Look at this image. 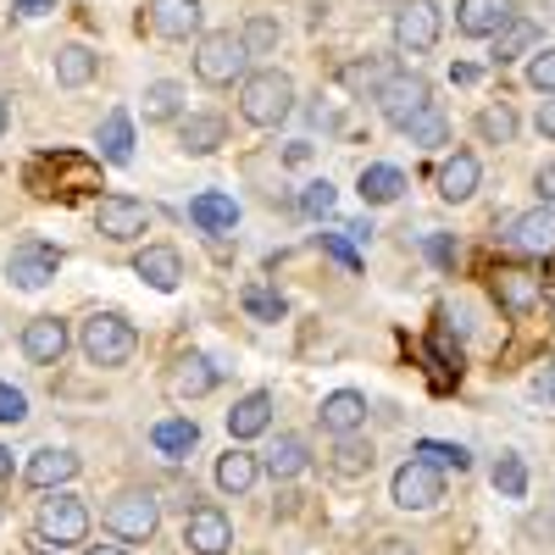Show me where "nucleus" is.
I'll use <instances>...</instances> for the list:
<instances>
[{"label": "nucleus", "mask_w": 555, "mask_h": 555, "mask_svg": "<svg viewBox=\"0 0 555 555\" xmlns=\"http://www.w3.org/2000/svg\"><path fill=\"white\" fill-rule=\"evenodd\" d=\"M295 112V83L284 73H250L240 89V117L256 128H278Z\"/></svg>", "instance_id": "obj_1"}, {"label": "nucleus", "mask_w": 555, "mask_h": 555, "mask_svg": "<svg viewBox=\"0 0 555 555\" xmlns=\"http://www.w3.org/2000/svg\"><path fill=\"white\" fill-rule=\"evenodd\" d=\"M378 112L389 128H416L428 112H434V83L423 73H389V83L378 89Z\"/></svg>", "instance_id": "obj_2"}, {"label": "nucleus", "mask_w": 555, "mask_h": 555, "mask_svg": "<svg viewBox=\"0 0 555 555\" xmlns=\"http://www.w3.org/2000/svg\"><path fill=\"white\" fill-rule=\"evenodd\" d=\"M78 345H83L89 366H122V361L133 356L139 334H133V322H128V317H117V311H95V317L83 322Z\"/></svg>", "instance_id": "obj_3"}, {"label": "nucleus", "mask_w": 555, "mask_h": 555, "mask_svg": "<svg viewBox=\"0 0 555 555\" xmlns=\"http://www.w3.org/2000/svg\"><path fill=\"white\" fill-rule=\"evenodd\" d=\"M245 62H250V51H245L240 34H206L201 51H195V78L222 89V83L245 78Z\"/></svg>", "instance_id": "obj_4"}, {"label": "nucleus", "mask_w": 555, "mask_h": 555, "mask_svg": "<svg viewBox=\"0 0 555 555\" xmlns=\"http://www.w3.org/2000/svg\"><path fill=\"white\" fill-rule=\"evenodd\" d=\"M156 522H162V505H156V494H145V489H122V494L106 505V528H112L117 539H128V544H145V539L156 533Z\"/></svg>", "instance_id": "obj_5"}, {"label": "nucleus", "mask_w": 555, "mask_h": 555, "mask_svg": "<svg viewBox=\"0 0 555 555\" xmlns=\"http://www.w3.org/2000/svg\"><path fill=\"white\" fill-rule=\"evenodd\" d=\"M444 500V478L439 467H428V461H405V467L395 473V505L400 512H434V505Z\"/></svg>", "instance_id": "obj_6"}, {"label": "nucleus", "mask_w": 555, "mask_h": 555, "mask_svg": "<svg viewBox=\"0 0 555 555\" xmlns=\"http://www.w3.org/2000/svg\"><path fill=\"white\" fill-rule=\"evenodd\" d=\"M489 278H494V300H500L505 317H533L539 311V300H544V278L539 272H528V267H494Z\"/></svg>", "instance_id": "obj_7"}, {"label": "nucleus", "mask_w": 555, "mask_h": 555, "mask_svg": "<svg viewBox=\"0 0 555 555\" xmlns=\"http://www.w3.org/2000/svg\"><path fill=\"white\" fill-rule=\"evenodd\" d=\"M395 44L400 51H434L439 44V7L434 0H405V7L395 12Z\"/></svg>", "instance_id": "obj_8"}, {"label": "nucleus", "mask_w": 555, "mask_h": 555, "mask_svg": "<svg viewBox=\"0 0 555 555\" xmlns=\"http://www.w3.org/2000/svg\"><path fill=\"white\" fill-rule=\"evenodd\" d=\"M56 272H62V250L39 245V240H23V245L12 250V261H7V278H12L17 289H44Z\"/></svg>", "instance_id": "obj_9"}, {"label": "nucleus", "mask_w": 555, "mask_h": 555, "mask_svg": "<svg viewBox=\"0 0 555 555\" xmlns=\"http://www.w3.org/2000/svg\"><path fill=\"white\" fill-rule=\"evenodd\" d=\"M145 28L156 39H195L201 34V0H145Z\"/></svg>", "instance_id": "obj_10"}, {"label": "nucleus", "mask_w": 555, "mask_h": 555, "mask_svg": "<svg viewBox=\"0 0 555 555\" xmlns=\"http://www.w3.org/2000/svg\"><path fill=\"white\" fill-rule=\"evenodd\" d=\"M39 533L51 539V544H78V539L89 533V512H83V500H73V494L44 500V505H39Z\"/></svg>", "instance_id": "obj_11"}, {"label": "nucleus", "mask_w": 555, "mask_h": 555, "mask_svg": "<svg viewBox=\"0 0 555 555\" xmlns=\"http://www.w3.org/2000/svg\"><path fill=\"white\" fill-rule=\"evenodd\" d=\"M95 228H101L106 240H117V245L122 240H139L151 228V206L145 201H128V195H106L101 211H95Z\"/></svg>", "instance_id": "obj_12"}, {"label": "nucleus", "mask_w": 555, "mask_h": 555, "mask_svg": "<svg viewBox=\"0 0 555 555\" xmlns=\"http://www.w3.org/2000/svg\"><path fill=\"white\" fill-rule=\"evenodd\" d=\"M217 389V366L206 361V356H178L172 366H167V395L172 400H201V395H211Z\"/></svg>", "instance_id": "obj_13"}, {"label": "nucleus", "mask_w": 555, "mask_h": 555, "mask_svg": "<svg viewBox=\"0 0 555 555\" xmlns=\"http://www.w3.org/2000/svg\"><path fill=\"white\" fill-rule=\"evenodd\" d=\"M505 23H512V0H461L455 7V28L467 39H494Z\"/></svg>", "instance_id": "obj_14"}, {"label": "nucleus", "mask_w": 555, "mask_h": 555, "mask_svg": "<svg viewBox=\"0 0 555 555\" xmlns=\"http://www.w3.org/2000/svg\"><path fill=\"white\" fill-rule=\"evenodd\" d=\"M67 350V322L62 317H34L28 328H23V356L39 361V366H56Z\"/></svg>", "instance_id": "obj_15"}, {"label": "nucleus", "mask_w": 555, "mask_h": 555, "mask_svg": "<svg viewBox=\"0 0 555 555\" xmlns=\"http://www.w3.org/2000/svg\"><path fill=\"white\" fill-rule=\"evenodd\" d=\"M133 272L145 278L151 289H178L183 284V256L172 245H145V250L133 256Z\"/></svg>", "instance_id": "obj_16"}, {"label": "nucleus", "mask_w": 555, "mask_h": 555, "mask_svg": "<svg viewBox=\"0 0 555 555\" xmlns=\"http://www.w3.org/2000/svg\"><path fill=\"white\" fill-rule=\"evenodd\" d=\"M183 539H190L195 555H222L228 544H234V528H228L222 512H211V505H201V512H190V528H183Z\"/></svg>", "instance_id": "obj_17"}, {"label": "nucleus", "mask_w": 555, "mask_h": 555, "mask_svg": "<svg viewBox=\"0 0 555 555\" xmlns=\"http://www.w3.org/2000/svg\"><path fill=\"white\" fill-rule=\"evenodd\" d=\"M512 240L528 250V256H555V206H533L512 222Z\"/></svg>", "instance_id": "obj_18"}, {"label": "nucleus", "mask_w": 555, "mask_h": 555, "mask_svg": "<svg viewBox=\"0 0 555 555\" xmlns=\"http://www.w3.org/2000/svg\"><path fill=\"white\" fill-rule=\"evenodd\" d=\"M190 222H195V228H206V234H228V228L240 222V206H234V195L206 190V195H195V201H190Z\"/></svg>", "instance_id": "obj_19"}, {"label": "nucleus", "mask_w": 555, "mask_h": 555, "mask_svg": "<svg viewBox=\"0 0 555 555\" xmlns=\"http://www.w3.org/2000/svg\"><path fill=\"white\" fill-rule=\"evenodd\" d=\"M317 416H322V428H328V434H339V439H345V434H356V428L366 423V400H361L356 389H339V395L322 400V411H317Z\"/></svg>", "instance_id": "obj_20"}, {"label": "nucleus", "mask_w": 555, "mask_h": 555, "mask_svg": "<svg viewBox=\"0 0 555 555\" xmlns=\"http://www.w3.org/2000/svg\"><path fill=\"white\" fill-rule=\"evenodd\" d=\"M267 423H272V395L267 389L245 395L234 411H228V434L234 439H256V434H267Z\"/></svg>", "instance_id": "obj_21"}, {"label": "nucleus", "mask_w": 555, "mask_h": 555, "mask_svg": "<svg viewBox=\"0 0 555 555\" xmlns=\"http://www.w3.org/2000/svg\"><path fill=\"white\" fill-rule=\"evenodd\" d=\"M67 478H78V455L73 450H39L28 461V483L34 489H62Z\"/></svg>", "instance_id": "obj_22"}, {"label": "nucleus", "mask_w": 555, "mask_h": 555, "mask_svg": "<svg viewBox=\"0 0 555 555\" xmlns=\"http://www.w3.org/2000/svg\"><path fill=\"white\" fill-rule=\"evenodd\" d=\"M478 178H483V167H478V156H450L444 167H439V195L444 201H467L473 190H478Z\"/></svg>", "instance_id": "obj_23"}, {"label": "nucleus", "mask_w": 555, "mask_h": 555, "mask_svg": "<svg viewBox=\"0 0 555 555\" xmlns=\"http://www.w3.org/2000/svg\"><path fill=\"white\" fill-rule=\"evenodd\" d=\"M405 195V172L400 167H361V201L366 206H389V201H400Z\"/></svg>", "instance_id": "obj_24"}, {"label": "nucleus", "mask_w": 555, "mask_h": 555, "mask_svg": "<svg viewBox=\"0 0 555 555\" xmlns=\"http://www.w3.org/2000/svg\"><path fill=\"white\" fill-rule=\"evenodd\" d=\"M195 439H201V428L190 423V416H167V423L151 428V444H156L162 455H172V461H178V455H190Z\"/></svg>", "instance_id": "obj_25"}, {"label": "nucleus", "mask_w": 555, "mask_h": 555, "mask_svg": "<svg viewBox=\"0 0 555 555\" xmlns=\"http://www.w3.org/2000/svg\"><path fill=\"white\" fill-rule=\"evenodd\" d=\"M95 67H101V56L89 51V44H62V51H56V78L67 89H83L89 78H95Z\"/></svg>", "instance_id": "obj_26"}, {"label": "nucleus", "mask_w": 555, "mask_h": 555, "mask_svg": "<svg viewBox=\"0 0 555 555\" xmlns=\"http://www.w3.org/2000/svg\"><path fill=\"white\" fill-rule=\"evenodd\" d=\"M539 44V28L533 23H522V17H512L500 34H494V67H505V62H517V56H528Z\"/></svg>", "instance_id": "obj_27"}, {"label": "nucleus", "mask_w": 555, "mask_h": 555, "mask_svg": "<svg viewBox=\"0 0 555 555\" xmlns=\"http://www.w3.org/2000/svg\"><path fill=\"white\" fill-rule=\"evenodd\" d=\"M222 133H228L222 117H183V128H178V139H183V151H190V156H211L222 145Z\"/></svg>", "instance_id": "obj_28"}, {"label": "nucleus", "mask_w": 555, "mask_h": 555, "mask_svg": "<svg viewBox=\"0 0 555 555\" xmlns=\"http://www.w3.org/2000/svg\"><path fill=\"white\" fill-rule=\"evenodd\" d=\"M101 156H106L112 167L133 162V122H128V112H112V117L101 122Z\"/></svg>", "instance_id": "obj_29"}, {"label": "nucleus", "mask_w": 555, "mask_h": 555, "mask_svg": "<svg viewBox=\"0 0 555 555\" xmlns=\"http://www.w3.org/2000/svg\"><path fill=\"white\" fill-rule=\"evenodd\" d=\"M256 473H261V467H256L250 450H228V455L217 461V483H222L228 494H245V489L256 483Z\"/></svg>", "instance_id": "obj_30"}, {"label": "nucleus", "mask_w": 555, "mask_h": 555, "mask_svg": "<svg viewBox=\"0 0 555 555\" xmlns=\"http://www.w3.org/2000/svg\"><path fill=\"white\" fill-rule=\"evenodd\" d=\"M306 439L300 434H284V439H278L272 450H267V473L272 478H295V473H306Z\"/></svg>", "instance_id": "obj_31"}, {"label": "nucleus", "mask_w": 555, "mask_h": 555, "mask_svg": "<svg viewBox=\"0 0 555 555\" xmlns=\"http://www.w3.org/2000/svg\"><path fill=\"white\" fill-rule=\"evenodd\" d=\"M334 473L339 478H366L373 473V444H361V439H339V450H334Z\"/></svg>", "instance_id": "obj_32"}, {"label": "nucleus", "mask_w": 555, "mask_h": 555, "mask_svg": "<svg viewBox=\"0 0 555 555\" xmlns=\"http://www.w3.org/2000/svg\"><path fill=\"white\" fill-rule=\"evenodd\" d=\"M178 106H183V89H178V83H167V78H162V83H151V89H145V122H172V117H178Z\"/></svg>", "instance_id": "obj_33"}, {"label": "nucleus", "mask_w": 555, "mask_h": 555, "mask_svg": "<svg viewBox=\"0 0 555 555\" xmlns=\"http://www.w3.org/2000/svg\"><path fill=\"white\" fill-rule=\"evenodd\" d=\"M416 461H428V467H455V473L473 467L467 444H444V439H423V444H416Z\"/></svg>", "instance_id": "obj_34"}, {"label": "nucleus", "mask_w": 555, "mask_h": 555, "mask_svg": "<svg viewBox=\"0 0 555 555\" xmlns=\"http://www.w3.org/2000/svg\"><path fill=\"white\" fill-rule=\"evenodd\" d=\"M478 133L489 139V145H512L517 139V112L512 106H483L478 112Z\"/></svg>", "instance_id": "obj_35"}, {"label": "nucleus", "mask_w": 555, "mask_h": 555, "mask_svg": "<svg viewBox=\"0 0 555 555\" xmlns=\"http://www.w3.org/2000/svg\"><path fill=\"white\" fill-rule=\"evenodd\" d=\"M245 311L256 322H284V295H272L267 284H245Z\"/></svg>", "instance_id": "obj_36"}, {"label": "nucleus", "mask_w": 555, "mask_h": 555, "mask_svg": "<svg viewBox=\"0 0 555 555\" xmlns=\"http://www.w3.org/2000/svg\"><path fill=\"white\" fill-rule=\"evenodd\" d=\"M494 489H500L505 500H522V489H528V467H522V455H500V467H494Z\"/></svg>", "instance_id": "obj_37"}, {"label": "nucleus", "mask_w": 555, "mask_h": 555, "mask_svg": "<svg viewBox=\"0 0 555 555\" xmlns=\"http://www.w3.org/2000/svg\"><path fill=\"white\" fill-rule=\"evenodd\" d=\"M345 83L356 89V95H361V89H384L389 83V67L384 62H356V67H345Z\"/></svg>", "instance_id": "obj_38"}, {"label": "nucleus", "mask_w": 555, "mask_h": 555, "mask_svg": "<svg viewBox=\"0 0 555 555\" xmlns=\"http://www.w3.org/2000/svg\"><path fill=\"white\" fill-rule=\"evenodd\" d=\"M300 211H306V217H328V211H334V183H328V178L306 183V195H300Z\"/></svg>", "instance_id": "obj_39"}, {"label": "nucleus", "mask_w": 555, "mask_h": 555, "mask_svg": "<svg viewBox=\"0 0 555 555\" xmlns=\"http://www.w3.org/2000/svg\"><path fill=\"white\" fill-rule=\"evenodd\" d=\"M240 39H245L250 56H261V51H272V44H278V23H272V17H250V28H245Z\"/></svg>", "instance_id": "obj_40"}, {"label": "nucleus", "mask_w": 555, "mask_h": 555, "mask_svg": "<svg viewBox=\"0 0 555 555\" xmlns=\"http://www.w3.org/2000/svg\"><path fill=\"white\" fill-rule=\"evenodd\" d=\"M528 83L544 89V95H555V44H550V51H533V62H528Z\"/></svg>", "instance_id": "obj_41"}, {"label": "nucleus", "mask_w": 555, "mask_h": 555, "mask_svg": "<svg viewBox=\"0 0 555 555\" xmlns=\"http://www.w3.org/2000/svg\"><path fill=\"white\" fill-rule=\"evenodd\" d=\"M28 416V395L12 389V384H0V423H23Z\"/></svg>", "instance_id": "obj_42"}, {"label": "nucleus", "mask_w": 555, "mask_h": 555, "mask_svg": "<svg viewBox=\"0 0 555 555\" xmlns=\"http://www.w3.org/2000/svg\"><path fill=\"white\" fill-rule=\"evenodd\" d=\"M423 250H428V261H434V267H444V272H450V267H455V256H461L450 234H428V240H423Z\"/></svg>", "instance_id": "obj_43"}, {"label": "nucleus", "mask_w": 555, "mask_h": 555, "mask_svg": "<svg viewBox=\"0 0 555 555\" xmlns=\"http://www.w3.org/2000/svg\"><path fill=\"white\" fill-rule=\"evenodd\" d=\"M411 139H416V145H444V117H439V112H428L423 122L411 128Z\"/></svg>", "instance_id": "obj_44"}, {"label": "nucleus", "mask_w": 555, "mask_h": 555, "mask_svg": "<svg viewBox=\"0 0 555 555\" xmlns=\"http://www.w3.org/2000/svg\"><path fill=\"white\" fill-rule=\"evenodd\" d=\"M322 250H328L334 261H345V267H361V256H356V245H350V240H339V234H322Z\"/></svg>", "instance_id": "obj_45"}, {"label": "nucleus", "mask_w": 555, "mask_h": 555, "mask_svg": "<svg viewBox=\"0 0 555 555\" xmlns=\"http://www.w3.org/2000/svg\"><path fill=\"white\" fill-rule=\"evenodd\" d=\"M539 195H544V206H555V162L539 167Z\"/></svg>", "instance_id": "obj_46"}, {"label": "nucleus", "mask_w": 555, "mask_h": 555, "mask_svg": "<svg viewBox=\"0 0 555 555\" xmlns=\"http://www.w3.org/2000/svg\"><path fill=\"white\" fill-rule=\"evenodd\" d=\"M373 555H416V550H411L405 539H378V544H373Z\"/></svg>", "instance_id": "obj_47"}, {"label": "nucleus", "mask_w": 555, "mask_h": 555, "mask_svg": "<svg viewBox=\"0 0 555 555\" xmlns=\"http://www.w3.org/2000/svg\"><path fill=\"white\" fill-rule=\"evenodd\" d=\"M539 395H544V405H555V361L539 373Z\"/></svg>", "instance_id": "obj_48"}, {"label": "nucleus", "mask_w": 555, "mask_h": 555, "mask_svg": "<svg viewBox=\"0 0 555 555\" xmlns=\"http://www.w3.org/2000/svg\"><path fill=\"white\" fill-rule=\"evenodd\" d=\"M539 133H544V139H555V101H544V106H539Z\"/></svg>", "instance_id": "obj_49"}, {"label": "nucleus", "mask_w": 555, "mask_h": 555, "mask_svg": "<svg viewBox=\"0 0 555 555\" xmlns=\"http://www.w3.org/2000/svg\"><path fill=\"white\" fill-rule=\"evenodd\" d=\"M12 7H17L23 17H44V12H51V0H12Z\"/></svg>", "instance_id": "obj_50"}, {"label": "nucleus", "mask_w": 555, "mask_h": 555, "mask_svg": "<svg viewBox=\"0 0 555 555\" xmlns=\"http://www.w3.org/2000/svg\"><path fill=\"white\" fill-rule=\"evenodd\" d=\"M7 128H12V101L0 95V133H7Z\"/></svg>", "instance_id": "obj_51"}, {"label": "nucleus", "mask_w": 555, "mask_h": 555, "mask_svg": "<svg viewBox=\"0 0 555 555\" xmlns=\"http://www.w3.org/2000/svg\"><path fill=\"white\" fill-rule=\"evenodd\" d=\"M0 478H12V455L7 450H0Z\"/></svg>", "instance_id": "obj_52"}, {"label": "nucleus", "mask_w": 555, "mask_h": 555, "mask_svg": "<svg viewBox=\"0 0 555 555\" xmlns=\"http://www.w3.org/2000/svg\"><path fill=\"white\" fill-rule=\"evenodd\" d=\"M89 555H122V550H112V544H101V550H89Z\"/></svg>", "instance_id": "obj_53"}]
</instances>
